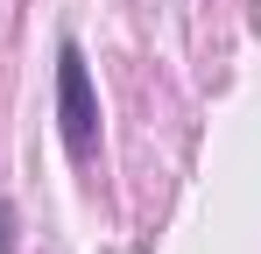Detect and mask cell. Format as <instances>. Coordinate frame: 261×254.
I'll list each match as a JSON object with an SVG mask.
<instances>
[{
  "instance_id": "6da1fadb",
  "label": "cell",
  "mask_w": 261,
  "mask_h": 254,
  "mask_svg": "<svg viewBox=\"0 0 261 254\" xmlns=\"http://www.w3.org/2000/svg\"><path fill=\"white\" fill-rule=\"evenodd\" d=\"M57 120H64L71 163L85 169L92 156H99V99H92V71H85V49H78V42L57 49Z\"/></svg>"
}]
</instances>
